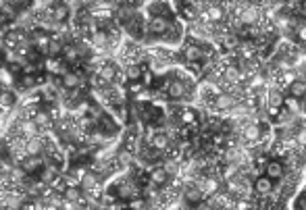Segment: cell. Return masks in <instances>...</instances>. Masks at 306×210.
I'll return each instance as SVG.
<instances>
[{
	"instance_id": "obj_1",
	"label": "cell",
	"mask_w": 306,
	"mask_h": 210,
	"mask_svg": "<svg viewBox=\"0 0 306 210\" xmlns=\"http://www.w3.org/2000/svg\"><path fill=\"white\" fill-rule=\"evenodd\" d=\"M146 15V38L144 46H169L177 48L184 44L188 38L186 23L179 19L175 3H146L144 7Z\"/></svg>"
},
{
	"instance_id": "obj_2",
	"label": "cell",
	"mask_w": 306,
	"mask_h": 210,
	"mask_svg": "<svg viewBox=\"0 0 306 210\" xmlns=\"http://www.w3.org/2000/svg\"><path fill=\"white\" fill-rule=\"evenodd\" d=\"M275 191V181H271L267 175H260L254 179V198L258 202V206L271 198V193Z\"/></svg>"
},
{
	"instance_id": "obj_3",
	"label": "cell",
	"mask_w": 306,
	"mask_h": 210,
	"mask_svg": "<svg viewBox=\"0 0 306 210\" xmlns=\"http://www.w3.org/2000/svg\"><path fill=\"white\" fill-rule=\"evenodd\" d=\"M69 69H73V67H69L63 59H52V57H46L44 59V63H42V71H44L46 75H50V77H63Z\"/></svg>"
},
{
	"instance_id": "obj_4",
	"label": "cell",
	"mask_w": 306,
	"mask_h": 210,
	"mask_svg": "<svg viewBox=\"0 0 306 210\" xmlns=\"http://www.w3.org/2000/svg\"><path fill=\"white\" fill-rule=\"evenodd\" d=\"M146 181H150V183H155V185H159V187H167L173 179L169 177V173L165 171V166H163V162H161V164L152 166V169L146 171Z\"/></svg>"
},
{
	"instance_id": "obj_5",
	"label": "cell",
	"mask_w": 306,
	"mask_h": 210,
	"mask_svg": "<svg viewBox=\"0 0 306 210\" xmlns=\"http://www.w3.org/2000/svg\"><path fill=\"white\" fill-rule=\"evenodd\" d=\"M30 38H32V46L40 52V54H48V48H50V42H52V36L50 34H46V32H42V30H34L32 34H30Z\"/></svg>"
},
{
	"instance_id": "obj_6",
	"label": "cell",
	"mask_w": 306,
	"mask_h": 210,
	"mask_svg": "<svg viewBox=\"0 0 306 210\" xmlns=\"http://www.w3.org/2000/svg\"><path fill=\"white\" fill-rule=\"evenodd\" d=\"M265 175L271 179V181H281L285 175H287V166L283 160H277V158H271L265 166Z\"/></svg>"
},
{
	"instance_id": "obj_7",
	"label": "cell",
	"mask_w": 306,
	"mask_h": 210,
	"mask_svg": "<svg viewBox=\"0 0 306 210\" xmlns=\"http://www.w3.org/2000/svg\"><path fill=\"white\" fill-rule=\"evenodd\" d=\"M0 83H3V90H17L19 75L13 71L11 67L3 65V71H0Z\"/></svg>"
},
{
	"instance_id": "obj_8",
	"label": "cell",
	"mask_w": 306,
	"mask_h": 210,
	"mask_svg": "<svg viewBox=\"0 0 306 210\" xmlns=\"http://www.w3.org/2000/svg\"><path fill=\"white\" fill-rule=\"evenodd\" d=\"M123 71H125V79H127V83H137V81L144 79L146 67H142V65H129V67H125Z\"/></svg>"
},
{
	"instance_id": "obj_9",
	"label": "cell",
	"mask_w": 306,
	"mask_h": 210,
	"mask_svg": "<svg viewBox=\"0 0 306 210\" xmlns=\"http://www.w3.org/2000/svg\"><path fill=\"white\" fill-rule=\"evenodd\" d=\"M283 106L289 110L291 115H296V117H300V115H302V100H296V98H291V96H285V102H283Z\"/></svg>"
},
{
	"instance_id": "obj_10",
	"label": "cell",
	"mask_w": 306,
	"mask_h": 210,
	"mask_svg": "<svg viewBox=\"0 0 306 210\" xmlns=\"http://www.w3.org/2000/svg\"><path fill=\"white\" fill-rule=\"evenodd\" d=\"M61 179H63V183H65L67 187H81V181H77V179H75L71 173H67V171L63 173V177H61Z\"/></svg>"
},
{
	"instance_id": "obj_11",
	"label": "cell",
	"mask_w": 306,
	"mask_h": 210,
	"mask_svg": "<svg viewBox=\"0 0 306 210\" xmlns=\"http://www.w3.org/2000/svg\"><path fill=\"white\" fill-rule=\"evenodd\" d=\"M119 210H129V208H127V206H121V208H119Z\"/></svg>"
}]
</instances>
